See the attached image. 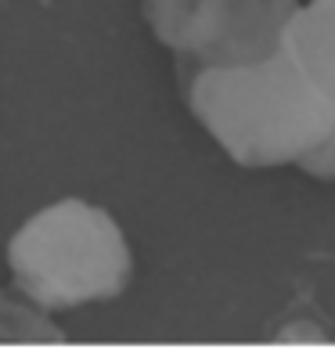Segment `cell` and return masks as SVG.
Masks as SVG:
<instances>
[{
    "instance_id": "6",
    "label": "cell",
    "mask_w": 335,
    "mask_h": 353,
    "mask_svg": "<svg viewBox=\"0 0 335 353\" xmlns=\"http://www.w3.org/2000/svg\"><path fill=\"white\" fill-rule=\"evenodd\" d=\"M299 170L307 176H314V181H335V126H332V134L299 163Z\"/></svg>"
},
{
    "instance_id": "2",
    "label": "cell",
    "mask_w": 335,
    "mask_h": 353,
    "mask_svg": "<svg viewBox=\"0 0 335 353\" xmlns=\"http://www.w3.org/2000/svg\"><path fill=\"white\" fill-rule=\"evenodd\" d=\"M19 288L40 307L119 296L134 270L126 234L101 205L65 199L40 210L8 245Z\"/></svg>"
},
{
    "instance_id": "4",
    "label": "cell",
    "mask_w": 335,
    "mask_h": 353,
    "mask_svg": "<svg viewBox=\"0 0 335 353\" xmlns=\"http://www.w3.org/2000/svg\"><path fill=\"white\" fill-rule=\"evenodd\" d=\"M278 51L335 101V0H307L289 14Z\"/></svg>"
},
{
    "instance_id": "5",
    "label": "cell",
    "mask_w": 335,
    "mask_h": 353,
    "mask_svg": "<svg viewBox=\"0 0 335 353\" xmlns=\"http://www.w3.org/2000/svg\"><path fill=\"white\" fill-rule=\"evenodd\" d=\"M0 339L40 343V339H58V328H51V321L37 314L33 307H22V303L0 292Z\"/></svg>"
},
{
    "instance_id": "3",
    "label": "cell",
    "mask_w": 335,
    "mask_h": 353,
    "mask_svg": "<svg viewBox=\"0 0 335 353\" xmlns=\"http://www.w3.org/2000/svg\"><path fill=\"white\" fill-rule=\"evenodd\" d=\"M299 0H145V19L159 43L195 69L245 65L278 47Z\"/></svg>"
},
{
    "instance_id": "1",
    "label": "cell",
    "mask_w": 335,
    "mask_h": 353,
    "mask_svg": "<svg viewBox=\"0 0 335 353\" xmlns=\"http://www.w3.org/2000/svg\"><path fill=\"white\" fill-rule=\"evenodd\" d=\"M187 105L238 166H299L335 126L325 98L278 47L245 65L195 69Z\"/></svg>"
}]
</instances>
